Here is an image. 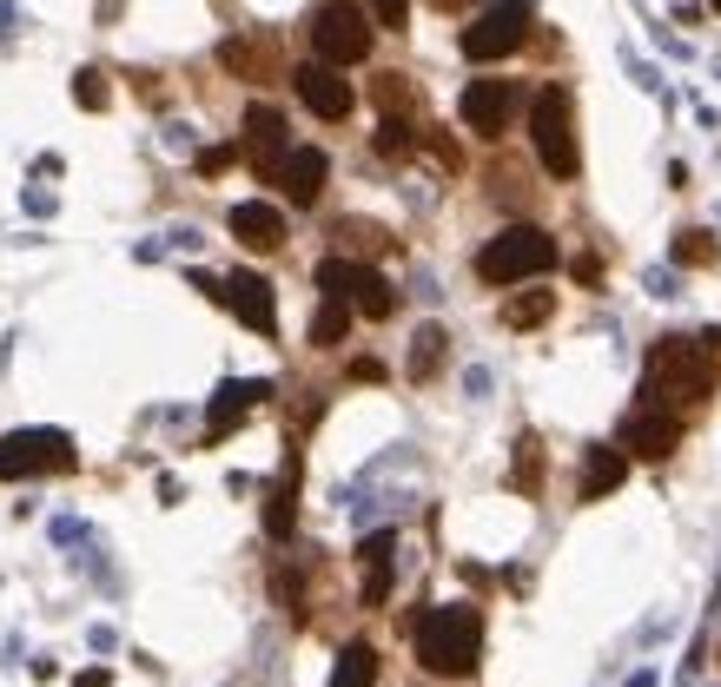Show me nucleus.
Segmentation results:
<instances>
[{
    "instance_id": "32",
    "label": "nucleus",
    "mask_w": 721,
    "mask_h": 687,
    "mask_svg": "<svg viewBox=\"0 0 721 687\" xmlns=\"http://www.w3.org/2000/svg\"><path fill=\"white\" fill-rule=\"evenodd\" d=\"M437 7H464V0H437Z\"/></svg>"
},
{
    "instance_id": "22",
    "label": "nucleus",
    "mask_w": 721,
    "mask_h": 687,
    "mask_svg": "<svg viewBox=\"0 0 721 687\" xmlns=\"http://www.w3.org/2000/svg\"><path fill=\"white\" fill-rule=\"evenodd\" d=\"M344 331H351V304H344V298H325V304H318V318H311V344L325 351V344H338Z\"/></svg>"
},
{
    "instance_id": "16",
    "label": "nucleus",
    "mask_w": 721,
    "mask_h": 687,
    "mask_svg": "<svg viewBox=\"0 0 721 687\" xmlns=\"http://www.w3.org/2000/svg\"><path fill=\"white\" fill-rule=\"evenodd\" d=\"M623 476H629V450L623 443H596L590 463H583V503H603Z\"/></svg>"
},
{
    "instance_id": "29",
    "label": "nucleus",
    "mask_w": 721,
    "mask_h": 687,
    "mask_svg": "<svg viewBox=\"0 0 721 687\" xmlns=\"http://www.w3.org/2000/svg\"><path fill=\"white\" fill-rule=\"evenodd\" d=\"M371 13H378L384 26H404V13H411V0H371Z\"/></svg>"
},
{
    "instance_id": "24",
    "label": "nucleus",
    "mask_w": 721,
    "mask_h": 687,
    "mask_svg": "<svg viewBox=\"0 0 721 687\" xmlns=\"http://www.w3.org/2000/svg\"><path fill=\"white\" fill-rule=\"evenodd\" d=\"M73 99H79L86 112H99V106H106V73H99V66H79V73H73Z\"/></svg>"
},
{
    "instance_id": "1",
    "label": "nucleus",
    "mask_w": 721,
    "mask_h": 687,
    "mask_svg": "<svg viewBox=\"0 0 721 687\" xmlns=\"http://www.w3.org/2000/svg\"><path fill=\"white\" fill-rule=\"evenodd\" d=\"M477 655H484V615L470 602L424 609V622H417V662L431 675H470Z\"/></svg>"
},
{
    "instance_id": "33",
    "label": "nucleus",
    "mask_w": 721,
    "mask_h": 687,
    "mask_svg": "<svg viewBox=\"0 0 721 687\" xmlns=\"http://www.w3.org/2000/svg\"><path fill=\"white\" fill-rule=\"evenodd\" d=\"M709 7H721V0H709Z\"/></svg>"
},
{
    "instance_id": "8",
    "label": "nucleus",
    "mask_w": 721,
    "mask_h": 687,
    "mask_svg": "<svg viewBox=\"0 0 721 687\" xmlns=\"http://www.w3.org/2000/svg\"><path fill=\"white\" fill-rule=\"evenodd\" d=\"M457 112H464V126H470V132L503 139V132H510V119L523 112V86H517V79H470V86H464V99H457Z\"/></svg>"
},
{
    "instance_id": "26",
    "label": "nucleus",
    "mask_w": 721,
    "mask_h": 687,
    "mask_svg": "<svg viewBox=\"0 0 721 687\" xmlns=\"http://www.w3.org/2000/svg\"><path fill=\"white\" fill-rule=\"evenodd\" d=\"M537 476H543V443L523 437V443H517V490H537Z\"/></svg>"
},
{
    "instance_id": "14",
    "label": "nucleus",
    "mask_w": 721,
    "mask_h": 687,
    "mask_svg": "<svg viewBox=\"0 0 721 687\" xmlns=\"http://www.w3.org/2000/svg\"><path fill=\"white\" fill-rule=\"evenodd\" d=\"M245 146H252V165H258V172L272 179V172H278V159L291 152V146H285V112L258 99V106L245 112Z\"/></svg>"
},
{
    "instance_id": "31",
    "label": "nucleus",
    "mask_w": 721,
    "mask_h": 687,
    "mask_svg": "<svg viewBox=\"0 0 721 687\" xmlns=\"http://www.w3.org/2000/svg\"><path fill=\"white\" fill-rule=\"evenodd\" d=\"M79 687H113V681H106V668H86V675H79Z\"/></svg>"
},
{
    "instance_id": "10",
    "label": "nucleus",
    "mask_w": 721,
    "mask_h": 687,
    "mask_svg": "<svg viewBox=\"0 0 721 687\" xmlns=\"http://www.w3.org/2000/svg\"><path fill=\"white\" fill-rule=\"evenodd\" d=\"M291 86H298V99H305L318 119H344V112H351V86H344V73H338V66H325V60L298 66V73H291Z\"/></svg>"
},
{
    "instance_id": "27",
    "label": "nucleus",
    "mask_w": 721,
    "mask_h": 687,
    "mask_svg": "<svg viewBox=\"0 0 721 687\" xmlns=\"http://www.w3.org/2000/svg\"><path fill=\"white\" fill-rule=\"evenodd\" d=\"M378 152H384V159H404V152H411V126H404V119H384V126H378Z\"/></svg>"
},
{
    "instance_id": "28",
    "label": "nucleus",
    "mask_w": 721,
    "mask_h": 687,
    "mask_svg": "<svg viewBox=\"0 0 721 687\" xmlns=\"http://www.w3.org/2000/svg\"><path fill=\"white\" fill-rule=\"evenodd\" d=\"M232 152H238V146H205V152H199V172H225Z\"/></svg>"
},
{
    "instance_id": "23",
    "label": "nucleus",
    "mask_w": 721,
    "mask_h": 687,
    "mask_svg": "<svg viewBox=\"0 0 721 687\" xmlns=\"http://www.w3.org/2000/svg\"><path fill=\"white\" fill-rule=\"evenodd\" d=\"M437 364H444V331L424 324V331H417V351H411V377H431Z\"/></svg>"
},
{
    "instance_id": "11",
    "label": "nucleus",
    "mask_w": 721,
    "mask_h": 687,
    "mask_svg": "<svg viewBox=\"0 0 721 687\" xmlns=\"http://www.w3.org/2000/svg\"><path fill=\"white\" fill-rule=\"evenodd\" d=\"M325 172H331V159L318 152V146H291L285 159H278V185H285V198L291 205H318V192H325Z\"/></svg>"
},
{
    "instance_id": "18",
    "label": "nucleus",
    "mask_w": 721,
    "mask_h": 687,
    "mask_svg": "<svg viewBox=\"0 0 721 687\" xmlns=\"http://www.w3.org/2000/svg\"><path fill=\"white\" fill-rule=\"evenodd\" d=\"M291 523H298V457L285 463V476H278V490H272V503H265V529L285 543L291 536Z\"/></svg>"
},
{
    "instance_id": "15",
    "label": "nucleus",
    "mask_w": 721,
    "mask_h": 687,
    "mask_svg": "<svg viewBox=\"0 0 721 687\" xmlns=\"http://www.w3.org/2000/svg\"><path fill=\"white\" fill-rule=\"evenodd\" d=\"M232 238L245 251H278L285 245V212L265 205V198H245V205H232Z\"/></svg>"
},
{
    "instance_id": "13",
    "label": "nucleus",
    "mask_w": 721,
    "mask_h": 687,
    "mask_svg": "<svg viewBox=\"0 0 721 687\" xmlns=\"http://www.w3.org/2000/svg\"><path fill=\"white\" fill-rule=\"evenodd\" d=\"M219 298L238 311V324H252V331H272L278 324V304H272V285L258 278V271H232L225 285H219Z\"/></svg>"
},
{
    "instance_id": "25",
    "label": "nucleus",
    "mask_w": 721,
    "mask_h": 687,
    "mask_svg": "<svg viewBox=\"0 0 721 687\" xmlns=\"http://www.w3.org/2000/svg\"><path fill=\"white\" fill-rule=\"evenodd\" d=\"M676 265H715V238L709 232H676Z\"/></svg>"
},
{
    "instance_id": "12",
    "label": "nucleus",
    "mask_w": 721,
    "mask_h": 687,
    "mask_svg": "<svg viewBox=\"0 0 721 687\" xmlns=\"http://www.w3.org/2000/svg\"><path fill=\"white\" fill-rule=\"evenodd\" d=\"M676 443H682V417H669V410H636V417L623 423V450H629V457L662 463Z\"/></svg>"
},
{
    "instance_id": "21",
    "label": "nucleus",
    "mask_w": 721,
    "mask_h": 687,
    "mask_svg": "<svg viewBox=\"0 0 721 687\" xmlns=\"http://www.w3.org/2000/svg\"><path fill=\"white\" fill-rule=\"evenodd\" d=\"M371 681H378V648H371V642H351V648L338 655L331 687H371Z\"/></svg>"
},
{
    "instance_id": "2",
    "label": "nucleus",
    "mask_w": 721,
    "mask_h": 687,
    "mask_svg": "<svg viewBox=\"0 0 721 687\" xmlns=\"http://www.w3.org/2000/svg\"><path fill=\"white\" fill-rule=\"evenodd\" d=\"M709 390H715V351H709V344H696V337H662V344L649 351V397H656V404L696 410Z\"/></svg>"
},
{
    "instance_id": "30",
    "label": "nucleus",
    "mask_w": 721,
    "mask_h": 687,
    "mask_svg": "<svg viewBox=\"0 0 721 687\" xmlns=\"http://www.w3.org/2000/svg\"><path fill=\"white\" fill-rule=\"evenodd\" d=\"M649 291L656 298H676V271H649Z\"/></svg>"
},
{
    "instance_id": "17",
    "label": "nucleus",
    "mask_w": 721,
    "mask_h": 687,
    "mask_svg": "<svg viewBox=\"0 0 721 687\" xmlns=\"http://www.w3.org/2000/svg\"><path fill=\"white\" fill-rule=\"evenodd\" d=\"M258 397H272V384H225V390L212 397V437H225L232 423H245Z\"/></svg>"
},
{
    "instance_id": "3",
    "label": "nucleus",
    "mask_w": 721,
    "mask_h": 687,
    "mask_svg": "<svg viewBox=\"0 0 721 687\" xmlns=\"http://www.w3.org/2000/svg\"><path fill=\"white\" fill-rule=\"evenodd\" d=\"M550 265H556V238L543 225H510V232H497L477 251V278L484 285H523V278H543Z\"/></svg>"
},
{
    "instance_id": "5",
    "label": "nucleus",
    "mask_w": 721,
    "mask_h": 687,
    "mask_svg": "<svg viewBox=\"0 0 721 687\" xmlns=\"http://www.w3.org/2000/svg\"><path fill=\"white\" fill-rule=\"evenodd\" d=\"M311 46H318L325 66H358L371 53V13L351 7V0H325L311 13Z\"/></svg>"
},
{
    "instance_id": "6",
    "label": "nucleus",
    "mask_w": 721,
    "mask_h": 687,
    "mask_svg": "<svg viewBox=\"0 0 721 687\" xmlns=\"http://www.w3.org/2000/svg\"><path fill=\"white\" fill-rule=\"evenodd\" d=\"M318 291H325V298H344V304L364 311V318H391V311H397L391 278L371 271V265H351V258H325V265H318Z\"/></svg>"
},
{
    "instance_id": "20",
    "label": "nucleus",
    "mask_w": 721,
    "mask_h": 687,
    "mask_svg": "<svg viewBox=\"0 0 721 687\" xmlns=\"http://www.w3.org/2000/svg\"><path fill=\"white\" fill-rule=\"evenodd\" d=\"M550 311H556V291H517V298L503 304V324H510V331H537Z\"/></svg>"
},
{
    "instance_id": "9",
    "label": "nucleus",
    "mask_w": 721,
    "mask_h": 687,
    "mask_svg": "<svg viewBox=\"0 0 721 687\" xmlns=\"http://www.w3.org/2000/svg\"><path fill=\"white\" fill-rule=\"evenodd\" d=\"M73 443L60 430H13L0 437V483L7 476H40V470H73Z\"/></svg>"
},
{
    "instance_id": "4",
    "label": "nucleus",
    "mask_w": 721,
    "mask_h": 687,
    "mask_svg": "<svg viewBox=\"0 0 721 687\" xmlns=\"http://www.w3.org/2000/svg\"><path fill=\"white\" fill-rule=\"evenodd\" d=\"M530 139H537V159L550 179H576L583 172V152H576V112H570V93L563 86H543L530 99Z\"/></svg>"
},
{
    "instance_id": "7",
    "label": "nucleus",
    "mask_w": 721,
    "mask_h": 687,
    "mask_svg": "<svg viewBox=\"0 0 721 687\" xmlns=\"http://www.w3.org/2000/svg\"><path fill=\"white\" fill-rule=\"evenodd\" d=\"M530 40V7L523 0H497V7H484L470 26H464V60H503V53H517Z\"/></svg>"
},
{
    "instance_id": "19",
    "label": "nucleus",
    "mask_w": 721,
    "mask_h": 687,
    "mask_svg": "<svg viewBox=\"0 0 721 687\" xmlns=\"http://www.w3.org/2000/svg\"><path fill=\"white\" fill-rule=\"evenodd\" d=\"M391 549H397V536H371L358 556H364V602L378 609L384 595H391Z\"/></svg>"
}]
</instances>
